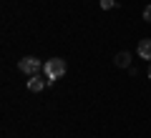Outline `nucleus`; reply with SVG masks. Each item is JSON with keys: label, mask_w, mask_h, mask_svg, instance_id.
I'll return each instance as SVG.
<instances>
[{"label": "nucleus", "mask_w": 151, "mask_h": 138, "mask_svg": "<svg viewBox=\"0 0 151 138\" xmlns=\"http://www.w3.org/2000/svg\"><path fill=\"white\" fill-rule=\"evenodd\" d=\"M43 73H45V80L48 83H55L60 75H65V60L63 58H50L43 63Z\"/></svg>", "instance_id": "1"}, {"label": "nucleus", "mask_w": 151, "mask_h": 138, "mask_svg": "<svg viewBox=\"0 0 151 138\" xmlns=\"http://www.w3.org/2000/svg\"><path fill=\"white\" fill-rule=\"evenodd\" d=\"M18 68H20V73H25V75H38V70L43 68V63H40L38 58H33V55H28V58L18 60Z\"/></svg>", "instance_id": "2"}, {"label": "nucleus", "mask_w": 151, "mask_h": 138, "mask_svg": "<svg viewBox=\"0 0 151 138\" xmlns=\"http://www.w3.org/2000/svg\"><path fill=\"white\" fill-rule=\"evenodd\" d=\"M45 83H48V80H43L40 75H30V80H28V90H30V93H40V90L45 88Z\"/></svg>", "instance_id": "3"}, {"label": "nucleus", "mask_w": 151, "mask_h": 138, "mask_svg": "<svg viewBox=\"0 0 151 138\" xmlns=\"http://www.w3.org/2000/svg\"><path fill=\"white\" fill-rule=\"evenodd\" d=\"M139 58L151 60V40H141L139 43Z\"/></svg>", "instance_id": "4"}, {"label": "nucleus", "mask_w": 151, "mask_h": 138, "mask_svg": "<svg viewBox=\"0 0 151 138\" xmlns=\"http://www.w3.org/2000/svg\"><path fill=\"white\" fill-rule=\"evenodd\" d=\"M116 65H119V68H129V65H131V53L121 50V53L116 55Z\"/></svg>", "instance_id": "5"}, {"label": "nucleus", "mask_w": 151, "mask_h": 138, "mask_svg": "<svg viewBox=\"0 0 151 138\" xmlns=\"http://www.w3.org/2000/svg\"><path fill=\"white\" fill-rule=\"evenodd\" d=\"M113 5H116V0H101V8H103V10H111Z\"/></svg>", "instance_id": "6"}, {"label": "nucleus", "mask_w": 151, "mask_h": 138, "mask_svg": "<svg viewBox=\"0 0 151 138\" xmlns=\"http://www.w3.org/2000/svg\"><path fill=\"white\" fill-rule=\"evenodd\" d=\"M144 20H146V23H151V5H146V8H144Z\"/></svg>", "instance_id": "7"}, {"label": "nucleus", "mask_w": 151, "mask_h": 138, "mask_svg": "<svg viewBox=\"0 0 151 138\" xmlns=\"http://www.w3.org/2000/svg\"><path fill=\"white\" fill-rule=\"evenodd\" d=\"M149 78H151V65H149Z\"/></svg>", "instance_id": "8"}]
</instances>
